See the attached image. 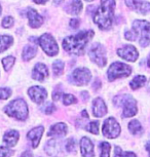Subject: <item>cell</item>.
I'll return each mask as SVG.
<instances>
[{
  "instance_id": "6da1fadb",
  "label": "cell",
  "mask_w": 150,
  "mask_h": 157,
  "mask_svg": "<svg viewBox=\"0 0 150 157\" xmlns=\"http://www.w3.org/2000/svg\"><path fill=\"white\" fill-rule=\"evenodd\" d=\"M94 36V31H81L78 32L76 35L66 37L63 40V48L67 52L72 55H83L84 49L89 41Z\"/></svg>"
},
{
  "instance_id": "7a4b0ae2",
  "label": "cell",
  "mask_w": 150,
  "mask_h": 157,
  "mask_svg": "<svg viewBox=\"0 0 150 157\" xmlns=\"http://www.w3.org/2000/svg\"><path fill=\"white\" fill-rule=\"evenodd\" d=\"M115 0H101V4L94 14V21L100 29L106 30L110 28L114 17Z\"/></svg>"
},
{
  "instance_id": "3957f363",
  "label": "cell",
  "mask_w": 150,
  "mask_h": 157,
  "mask_svg": "<svg viewBox=\"0 0 150 157\" xmlns=\"http://www.w3.org/2000/svg\"><path fill=\"white\" fill-rule=\"evenodd\" d=\"M4 111L7 115L14 117L17 120H25L28 116V107L24 100L17 99L10 102L7 106H5Z\"/></svg>"
},
{
  "instance_id": "277c9868",
  "label": "cell",
  "mask_w": 150,
  "mask_h": 157,
  "mask_svg": "<svg viewBox=\"0 0 150 157\" xmlns=\"http://www.w3.org/2000/svg\"><path fill=\"white\" fill-rule=\"evenodd\" d=\"M133 31L140 38V45L146 47L150 44V23L147 21L137 20L133 23Z\"/></svg>"
},
{
  "instance_id": "5b68a950",
  "label": "cell",
  "mask_w": 150,
  "mask_h": 157,
  "mask_svg": "<svg viewBox=\"0 0 150 157\" xmlns=\"http://www.w3.org/2000/svg\"><path fill=\"white\" fill-rule=\"evenodd\" d=\"M114 104L118 107H123L122 117H132L137 114V104L133 97L128 94L117 96L114 99Z\"/></svg>"
},
{
  "instance_id": "8992f818",
  "label": "cell",
  "mask_w": 150,
  "mask_h": 157,
  "mask_svg": "<svg viewBox=\"0 0 150 157\" xmlns=\"http://www.w3.org/2000/svg\"><path fill=\"white\" fill-rule=\"evenodd\" d=\"M132 73V68L126 64L115 62L110 66L108 69V79L110 81H113L114 79L122 78V77L129 76Z\"/></svg>"
},
{
  "instance_id": "52a82bcc",
  "label": "cell",
  "mask_w": 150,
  "mask_h": 157,
  "mask_svg": "<svg viewBox=\"0 0 150 157\" xmlns=\"http://www.w3.org/2000/svg\"><path fill=\"white\" fill-rule=\"evenodd\" d=\"M90 59L94 63H96L100 67H104L107 63V58H106V49L105 47L100 43H95L90 48L89 52Z\"/></svg>"
},
{
  "instance_id": "ba28073f",
  "label": "cell",
  "mask_w": 150,
  "mask_h": 157,
  "mask_svg": "<svg viewBox=\"0 0 150 157\" xmlns=\"http://www.w3.org/2000/svg\"><path fill=\"white\" fill-rule=\"evenodd\" d=\"M38 43L40 44V46L42 47V49L45 52L46 55L54 57L58 54L59 47L57 44V41L55 40V38L52 36L51 34L45 33L38 39Z\"/></svg>"
},
{
  "instance_id": "9c48e42d",
  "label": "cell",
  "mask_w": 150,
  "mask_h": 157,
  "mask_svg": "<svg viewBox=\"0 0 150 157\" xmlns=\"http://www.w3.org/2000/svg\"><path fill=\"white\" fill-rule=\"evenodd\" d=\"M90 70L87 68H78L71 73L70 76V82L75 85H84L87 84L90 80Z\"/></svg>"
},
{
  "instance_id": "30bf717a",
  "label": "cell",
  "mask_w": 150,
  "mask_h": 157,
  "mask_svg": "<svg viewBox=\"0 0 150 157\" xmlns=\"http://www.w3.org/2000/svg\"><path fill=\"white\" fill-rule=\"evenodd\" d=\"M119 134H120V126L118 122L114 118L110 117L104 121V124H103V135L105 137L109 139H114L118 137Z\"/></svg>"
},
{
  "instance_id": "8fae6325",
  "label": "cell",
  "mask_w": 150,
  "mask_h": 157,
  "mask_svg": "<svg viewBox=\"0 0 150 157\" xmlns=\"http://www.w3.org/2000/svg\"><path fill=\"white\" fill-rule=\"evenodd\" d=\"M117 54H118L120 58L125 59V60L129 62H135L139 57L138 50L133 45H125L121 47V48H118L117 49Z\"/></svg>"
},
{
  "instance_id": "7c38bea8",
  "label": "cell",
  "mask_w": 150,
  "mask_h": 157,
  "mask_svg": "<svg viewBox=\"0 0 150 157\" xmlns=\"http://www.w3.org/2000/svg\"><path fill=\"white\" fill-rule=\"evenodd\" d=\"M28 94L30 96L31 100L36 104H41L48 97L46 90L40 86H32L31 88H29Z\"/></svg>"
},
{
  "instance_id": "4fadbf2b",
  "label": "cell",
  "mask_w": 150,
  "mask_h": 157,
  "mask_svg": "<svg viewBox=\"0 0 150 157\" xmlns=\"http://www.w3.org/2000/svg\"><path fill=\"white\" fill-rule=\"evenodd\" d=\"M48 77V69L44 64L38 63L35 65L33 72H32V78L37 81H43Z\"/></svg>"
},
{
  "instance_id": "5bb4252c",
  "label": "cell",
  "mask_w": 150,
  "mask_h": 157,
  "mask_svg": "<svg viewBox=\"0 0 150 157\" xmlns=\"http://www.w3.org/2000/svg\"><path fill=\"white\" fill-rule=\"evenodd\" d=\"M107 113L106 104L101 98H97L93 102V114L96 117H102Z\"/></svg>"
},
{
  "instance_id": "9a60e30c",
  "label": "cell",
  "mask_w": 150,
  "mask_h": 157,
  "mask_svg": "<svg viewBox=\"0 0 150 157\" xmlns=\"http://www.w3.org/2000/svg\"><path fill=\"white\" fill-rule=\"evenodd\" d=\"M43 130H44V128H43L42 126H38V127H35L33 129H31L30 132H28L27 138H28V140L31 142L33 148H36L38 146V144H39V142H40V139H41V136L43 134Z\"/></svg>"
},
{
  "instance_id": "2e32d148",
  "label": "cell",
  "mask_w": 150,
  "mask_h": 157,
  "mask_svg": "<svg viewBox=\"0 0 150 157\" xmlns=\"http://www.w3.org/2000/svg\"><path fill=\"white\" fill-rule=\"evenodd\" d=\"M81 155L83 157H94V145L89 138L83 137L80 141Z\"/></svg>"
},
{
  "instance_id": "e0dca14e",
  "label": "cell",
  "mask_w": 150,
  "mask_h": 157,
  "mask_svg": "<svg viewBox=\"0 0 150 157\" xmlns=\"http://www.w3.org/2000/svg\"><path fill=\"white\" fill-rule=\"evenodd\" d=\"M27 16L29 17V25H30V27L36 29V28H39L40 26L42 25V23H43L42 17H41L35 10H32V8L28 10Z\"/></svg>"
},
{
  "instance_id": "ac0fdd59",
  "label": "cell",
  "mask_w": 150,
  "mask_h": 157,
  "mask_svg": "<svg viewBox=\"0 0 150 157\" xmlns=\"http://www.w3.org/2000/svg\"><path fill=\"white\" fill-rule=\"evenodd\" d=\"M67 134V126L65 123H56L51 127V130L48 132V137H59L65 136Z\"/></svg>"
},
{
  "instance_id": "d6986e66",
  "label": "cell",
  "mask_w": 150,
  "mask_h": 157,
  "mask_svg": "<svg viewBox=\"0 0 150 157\" xmlns=\"http://www.w3.org/2000/svg\"><path fill=\"white\" fill-rule=\"evenodd\" d=\"M3 141L8 147L16 146V144L19 141V132L17 130H8L7 132H5Z\"/></svg>"
},
{
  "instance_id": "ffe728a7",
  "label": "cell",
  "mask_w": 150,
  "mask_h": 157,
  "mask_svg": "<svg viewBox=\"0 0 150 157\" xmlns=\"http://www.w3.org/2000/svg\"><path fill=\"white\" fill-rule=\"evenodd\" d=\"M66 10H67V13L70 14H74V16L79 14L82 10L81 0H72V2L68 5V7L66 8Z\"/></svg>"
},
{
  "instance_id": "44dd1931",
  "label": "cell",
  "mask_w": 150,
  "mask_h": 157,
  "mask_svg": "<svg viewBox=\"0 0 150 157\" xmlns=\"http://www.w3.org/2000/svg\"><path fill=\"white\" fill-rule=\"evenodd\" d=\"M60 144L58 143L56 140H51L48 141V143L45 145V151L48 155L55 156L60 152Z\"/></svg>"
},
{
  "instance_id": "7402d4cb",
  "label": "cell",
  "mask_w": 150,
  "mask_h": 157,
  "mask_svg": "<svg viewBox=\"0 0 150 157\" xmlns=\"http://www.w3.org/2000/svg\"><path fill=\"white\" fill-rule=\"evenodd\" d=\"M37 52V47L35 45H26L23 50V60L24 61H30L32 58L35 57Z\"/></svg>"
},
{
  "instance_id": "603a6c76",
  "label": "cell",
  "mask_w": 150,
  "mask_h": 157,
  "mask_svg": "<svg viewBox=\"0 0 150 157\" xmlns=\"http://www.w3.org/2000/svg\"><path fill=\"white\" fill-rule=\"evenodd\" d=\"M129 129L134 136H140L143 132V128L141 123L138 120H132L129 123Z\"/></svg>"
},
{
  "instance_id": "cb8c5ba5",
  "label": "cell",
  "mask_w": 150,
  "mask_h": 157,
  "mask_svg": "<svg viewBox=\"0 0 150 157\" xmlns=\"http://www.w3.org/2000/svg\"><path fill=\"white\" fill-rule=\"evenodd\" d=\"M13 42V39L11 36H7V35H2L0 36V52L6 50Z\"/></svg>"
},
{
  "instance_id": "d4e9b609",
  "label": "cell",
  "mask_w": 150,
  "mask_h": 157,
  "mask_svg": "<svg viewBox=\"0 0 150 157\" xmlns=\"http://www.w3.org/2000/svg\"><path fill=\"white\" fill-rule=\"evenodd\" d=\"M146 82V77L143 76V75H139V76H136L135 78L130 82V85L133 90H138L140 88L141 86H143Z\"/></svg>"
},
{
  "instance_id": "484cf974",
  "label": "cell",
  "mask_w": 150,
  "mask_h": 157,
  "mask_svg": "<svg viewBox=\"0 0 150 157\" xmlns=\"http://www.w3.org/2000/svg\"><path fill=\"white\" fill-rule=\"evenodd\" d=\"M64 66H65V64H64L62 61H56V62H54V64H52V70H54L55 76H60L61 74L63 73Z\"/></svg>"
},
{
  "instance_id": "4316f807",
  "label": "cell",
  "mask_w": 150,
  "mask_h": 157,
  "mask_svg": "<svg viewBox=\"0 0 150 157\" xmlns=\"http://www.w3.org/2000/svg\"><path fill=\"white\" fill-rule=\"evenodd\" d=\"M14 62H16V58L13 57V56H8V57L4 58L3 60H2V64H3L5 71L10 70V68L13 66Z\"/></svg>"
},
{
  "instance_id": "83f0119b",
  "label": "cell",
  "mask_w": 150,
  "mask_h": 157,
  "mask_svg": "<svg viewBox=\"0 0 150 157\" xmlns=\"http://www.w3.org/2000/svg\"><path fill=\"white\" fill-rule=\"evenodd\" d=\"M142 2H143V0H125V4L128 5L131 10H133L135 11H137L139 10Z\"/></svg>"
},
{
  "instance_id": "f1b7e54d",
  "label": "cell",
  "mask_w": 150,
  "mask_h": 157,
  "mask_svg": "<svg viewBox=\"0 0 150 157\" xmlns=\"http://www.w3.org/2000/svg\"><path fill=\"white\" fill-rule=\"evenodd\" d=\"M100 148H101V157H109L110 156V144L106 143V142H103L100 145Z\"/></svg>"
},
{
  "instance_id": "f546056e",
  "label": "cell",
  "mask_w": 150,
  "mask_h": 157,
  "mask_svg": "<svg viewBox=\"0 0 150 157\" xmlns=\"http://www.w3.org/2000/svg\"><path fill=\"white\" fill-rule=\"evenodd\" d=\"M87 130L90 132H92L94 135L99 134V121H92L89 125L87 126Z\"/></svg>"
},
{
  "instance_id": "4dcf8cb0",
  "label": "cell",
  "mask_w": 150,
  "mask_h": 157,
  "mask_svg": "<svg viewBox=\"0 0 150 157\" xmlns=\"http://www.w3.org/2000/svg\"><path fill=\"white\" fill-rule=\"evenodd\" d=\"M114 157H136V154L133 152H122L119 147H116Z\"/></svg>"
},
{
  "instance_id": "1f68e13d",
  "label": "cell",
  "mask_w": 150,
  "mask_h": 157,
  "mask_svg": "<svg viewBox=\"0 0 150 157\" xmlns=\"http://www.w3.org/2000/svg\"><path fill=\"white\" fill-rule=\"evenodd\" d=\"M76 102H77V100L73 94H63V103L65 105H71V104H75Z\"/></svg>"
},
{
  "instance_id": "d6a6232c",
  "label": "cell",
  "mask_w": 150,
  "mask_h": 157,
  "mask_svg": "<svg viewBox=\"0 0 150 157\" xmlns=\"http://www.w3.org/2000/svg\"><path fill=\"white\" fill-rule=\"evenodd\" d=\"M66 149H67L68 152H73V151H75V149H76V143H75V140L73 138L69 139V140H67Z\"/></svg>"
},
{
  "instance_id": "836d02e7",
  "label": "cell",
  "mask_w": 150,
  "mask_h": 157,
  "mask_svg": "<svg viewBox=\"0 0 150 157\" xmlns=\"http://www.w3.org/2000/svg\"><path fill=\"white\" fill-rule=\"evenodd\" d=\"M11 94V90L10 88L3 87V88H0V100H6L8 98L10 97Z\"/></svg>"
},
{
  "instance_id": "e575fe53",
  "label": "cell",
  "mask_w": 150,
  "mask_h": 157,
  "mask_svg": "<svg viewBox=\"0 0 150 157\" xmlns=\"http://www.w3.org/2000/svg\"><path fill=\"white\" fill-rule=\"evenodd\" d=\"M13 151H11L10 148L1 146L0 147V157H10V155H13Z\"/></svg>"
},
{
  "instance_id": "d590c367",
  "label": "cell",
  "mask_w": 150,
  "mask_h": 157,
  "mask_svg": "<svg viewBox=\"0 0 150 157\" xmlns=\"http://www.w3.org/2000/svg\"><path fill=\"white\" fill-rule=\"evenodd\" d=\"M42 110L46 114H52V112H55L56 107H55V105L52 103H45V105L43 106Z\"/></svg>"
},
{
  "instance_id": "8d00e7d4",
  "label": "cell",
  "mask_w": 150,
  "mask_h": 157,
  "mask_svg": "<svg viewBox=\"0 0 150 157\" xmlns=\"http://www.w3.org/2000/svg\"><path fill=\"white\" fill-rule=\"evenodd\" d=\"M13 24H14L13 19L11 17H5L3 19V21H2V26H3L4 28H6V29L13 27Z\"/></svg>"
},
{
  "instance_id": "74e56055",
  "label": "cell",
  "mask_w": 150,
  "mask_h": 157,
  "mask_svg": "<svg viewBox=\"0 0 150 157\" xmlns=\"http://www.w3.org/2000/svg\"><path fill=\"white\" fill-rule=\"evenodd\" d=\"M125 39L131 40V41H134V40L137 38V35H136V33H135V32H134L133 30L126 31V32H125Z\"/></svg>"
},
{
  "instance_id": "f35d334b",
  "label": "cell",
  "mask_w": 150,
  "mask_h": 157,
  "mask_svg": "<svg viewBox=\"0 0 150 157\" xmlns=\"http://www.w3.org/2000/svg\"><path fill=\"white\" fill-rule=\"evenodd\" d=\"M79 25H80V21L77 19H73L70 21V26H71V28L73 29H77L79 27Z\"/></svg>"
},
{
  "instance_id": "ab89813d",
  "label": "cell",
  "mask_w": 150,
  "mask_h": 157,
  "mask_svg": "<svg viewBox=\"0 0 150 157\" xmlns=\"http://www.w3.org/2000/svg\"><path fill=\"white\" fill-rule=\"evenodd\" d=\"M61 96H63L62 93H61V90L54 91V94H52V99H54V101H59V99H60Z\"/></svg>"
},
{
  "instance_id": "60d3db41",
  "label": "cell",
  "mask_w": 150,
  "mask_h": 157,
  "mask_svg": "<svg viewBox=\"0 0 150 157\" xmlns=\"http://www.w3.org/2000/svg\"><path fill=\"white\" fill-rule=\"evenodd\" d=\"M21 157H33V155H32V153L30 151H26V152H24L21 155Z\"/></svg>"
},
{
  "instance_id": "b9f144b4",
  "label": "cell",
  "mask_w": 150,
  "mask_h": 157,
  "mask_svg": "<svg viewBox=\"0 0 150 157\" xmlns=\"http://www.w3.org/2000/svg\"><path fill=\"white\" fill-rule=\"evenodd\" d=\"M33 1L37 4H44L48 1V0H33Z\"/></svg>"
},
{
  "instance_id": "7bdbcfd3",
  "label": "cell",
  "mask_w": 150,
  "mask_h": 157,
  "mask_svg": "<svg viewBox=\"0 0 150 157\" xmlns=\"http://www.w3.org/2000/svg\"><path fill=\"white\" fill-rule=\"evenodd\" d=\"M81 96H82V99H83L84 101L85 100H87V99H89V94H87V91H82V93H81Z\"/></svg>"
},
{
  "instance_id": "ee69618b",
  "label": "cell",
  "mask_w": 150,
  "mask_h": 157,
  "mask_svg": "<svg viewBox=\"0 0 150 157\" xmlns=\"http://www.w3.org/2000/svg\"><path fill=\"white\" fill-rule=\"evenodd\" d=\"M100 85H101V83H100V80H98V79H97V80L95 81V84H94V90H97V88H100Z\"/></svg>"
},
{
  "instance_id": "f6af8a7d",
  "label": "cell",
  "mask_w": 150,
  "mask_h": 157,
  "mask_svg": "<svg viewBox=\"0 0 150 157\" xmlns=\"http://www.w3.org/2000/svg\"><path fill=\"white\" fill-rule=\"evenodd\" d=\"M146 150L148 151V153H149V156H150V142H148L146 145Z\"/></svg>"
},
{
  "instance_id": "bcb514c9",
  "label": "cell",
  "mask_w": 150,
  "mask_h": 157,
  "mask_svg": "<svg viewBox=\"0 0 150 157\" xmlns=\"http://www.w3.org/2000/svg\"><path fill=\"white\" fill-rule=\"evenodd\" d=\"M81 114H82V115H83V116H84V117H87V118H89V117H90V116H89V115H87V111H85V110H83V111H82V112H81Z\"/></svg>"
},
{
  "instance_id": "7dc6e473",
  "label": "cell",
  "mask_w": 150,
  "mask_h": 157,
  "mask_svg": "<svg viewBox=\"0 0 150 157\" xmlns=\"http://www.w3.org/2000/svg\"><path fill=\"white\" fill-rule=\"evenodd\" d=\"M62 1V0H55V4H57V5H59L60 4V2Z\"/></svg>"
},
{
  "instance_id": "c3c4849f",
  "label": "cell",
  "mask_w": 150,
  "mask_h": 157,
  "mask_svg": "<svg viewBox=\"0 0 150 157\" xmlns=\"http://www.w3.org/2000/svg\"><path fill=\"white\" fill-rule=\"evenodd\" d=\"M148 66L150 67V56H149V58H148Z\"/></svg>"
},
{
  "instance_id": "681fc988",
  "label": "cell",
  "mask_w": 150,
  "mask_h": 157,
  "mask_svg": "<svg viewBox=\"0 0 150 157\" xmlns=\"http://www.w3.org/2000/svg\"><path fill=\"white\" fill-rule=\"evenodd\" d=\"M148 90H150V81H149V84H148Z\"/></svg>"
},
{
  "instance_id": "f907efd6",
  "label": "cell",
  "mask_w": 150,
  "mask_h": 157,
  "mask_svg": "<svg viewBox=\"0 0 150 157\" xmlns=\"http://www.w3.org/2000/svg\"><path fill=\"white\" fill-rule=\"evenodd\" d=\"M85 1H94V0H85Z\"/></svg>"
},
{
  "instance_id": "816d5d0a",
  "label": "cell",
  "mask_w": 150,
  "mask_h": 157,
  "mask_svg": "<svg viewBox=\"0 0 150 157\" xmlns=\"http://www.w3.org/2000/svg\"><path fill=\"white\" fill-rule=\"evenodd\" d=\"M0 13H1V5H0Z\"/></svg>"
}]
</instances>
